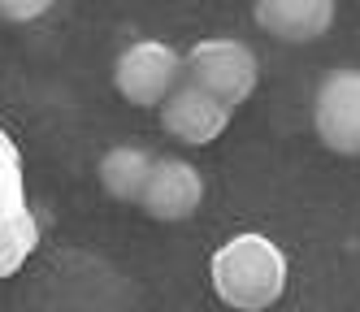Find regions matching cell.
Instances as JSON below:
<instances>
[{"instance_id": "6da1fadb", "label": "cell", "mask_w": 360, "mask_h": 312, "mask_svg": "<svg viewBox=\"0 0 360 312\" xmlns=\"http://www.w3.org/2000/svg\"><path fill=\"white\" fill-rule=\"evenodd\" d=\"M213 291L243 312H261L287 291V256L265 234H239L213 256Z\"/></svg>"}, {"instance_id": "7a4b0ae2", "label": "cell", "mask_w": 360, "mask_h": 312, "mask_svg": "<svg viewBox=\"0 0 360 312\" xmlns=\"http://www.w3.org/2000/svg\"><path fill=\"white\" fill-rule=\"evenodd\" d=\"M191 74V87H200L209 100H217L230 113L235 104H243L256 87V57L235 44V39H204L191 48V57L183 61Z\"/></svg>"}, {"instance_id": "3957f363", "label": "cell", "mask_w": 360, "mask_h": 312, "mask_svg": "<svg viewBox=\"0 0 360 312\" xmlns=\"http://www.w3.org/2000/svg\"><path fill=\"white\" fill-rule=\"evenodd\" d=\"M39 243L35 217L27 208V187H22V161L13 139L0 130V278L13 273Z\"/></svg>"}, {"instance_id": "277c9868", "label": "cell", "mask_w": 360, "mask_h": 312, "mask_svg": "<svg viewBox=\"0 0 360 312\" xmlns=\"http://www.w3.org/2000/svg\"><path fill=\"white\" fill-rule=\"evenodd\" d=\"M183 74V61L178 52L165 44H135L126 57L117 61V91L148 109V104H165L174 96V83Z\"/></svg>"}, {"instance_id": "5b68a950", "label": "cell", "mask_w": 360, "mask_h": 312, "mask_svg": "<svg viewBox=\"0 0 360 312\" xmlns=\"http://www.w3.org/2000/svg\"><path fill=\"white\" fill-rule=\"evenodd\" d=\"M317 135L334 152L360 156V70L326 78L317 96Z\"/></svg>"}, {"instance_id": "8992f818", "label": "cell", "mask_w": 360, "mask_h": 312, "mask_svg": "<svg viewBox=\"0 0 360 312\" xmlns=\"http://www.w3.org/2000/svg\"><path fill=\"white\" fill-rule=\"evenodd\" d=\"M200 195H204V182L195 174V165L187 161H152V174H148V187H143V208L157 221H183L200 208Z\"/></svg>"}, {"instance_id": "52a82bcc", "label": "cell", "mask_w": 360, "mask_h": 312, "mask_svg": "<svg viewBox=\"0 0 360 312\" xmlns=\"http://www.w3.org/2000/svg\"><path fill=\"white\" fill-rule=\"evenodd\" d=\"M226 109L217 100H209L200 87H174V96L161 104V126L169 130L174 139H187V143H213L221 130H226Z\"/></svg>"}, {"instance_id": "ba28073f", "label": "cell", "mask_w": 360, "mask_h": 312, "mask_svg": "<svg viewBox=\"0 0 360 312\" xmlns=\"http://www.w3.org/2000/svg\"><path fill=\"white\" fill-rule=\"evenodd\" d=\"M256 22L269 35L304 44V39H317L330 31L334 5L330 0H265V5H256Z\"/></svg>"}, {"instance_id": "9c48e42d", "label": "cell", "mask_w": 360, "mask_h": 312, "mask_svg": "<svg viewBox=\"0 0 360 312\" xmlns=\"http://www.w3.org/2000/svg\"><path fill=\"white\" fill-rule=\"evenodd\" d=\"M148 174H152V156L135 152V148H117V152L105 156V165H100V178H105V187L117 200H143Z\"/></svg>"}]
</instances>
